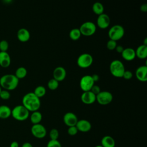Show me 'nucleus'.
Instances as JSON below:
<instances>
[{"label": "nucleus", "mask_w": 147, "mask_h": 147, "mask_svg": "<svg viewBox=\"0 0 147 147\" xmlns=\"http://www.w3.org/2000/svg\"><path fill=\"white\" fill-rule=\"evenodd\" d=\"M81 101L86 105H91L96 101V95L91 91H84L80 96Z\"/></svg>", "instance_id": "14"}, {"label": "nucleus", "mask_w": 147, "mask_h": 147, "mask_svg": "<svg viewBox=\"0 0 147 147\" xmlns=\"http://www.w3.org/2000/svg\"><path fill=\"white\" fill-rule=\"evenodd\" d=\"M27 73H28L27 70L25 67H20L16 69L14 75L18 79H23V78L26 77V76L27 75Z\"/></svg>", "instance_id": "26"}, {"label": "nucleus", "mask_w": 147, "mask_h": 147, "mask_svg": "<svg viewBox=\"0 0 147 147\" xmlns=\"http://www.w3.org/2000/svg\"><path fill=\"white\" fill-rule=\"evenodd\" d=\"M143 44L147 46V38H145L144 39V41H143Z\"/></svg>", "instance_id": "43"}, {"label": "nucleus", "mask_w": 147, "mask_h": 147, "mask_svg": "<svg viewBox=\"0 0 147 147\" xmlns=\"http://www.w3.org/2000/svg\"><path fill=\"white\" fill-rule=\"evenodd\" d=\"M136 56L140 59H145L147 57V46L142 44L135 50Z\"/></svg>", "instance_id": "20"}, {"label": "nucleus", "mask_w": 147, "mask_h": 147, "mask_svg": "<svg viewBox=\"0 0 147 147\" xmlns=\"http://www.w3.org/2000/svg\"><path fill=\"white\" fill-rule=\"evenodd\" d=\"M113 99L112 94L107 91H101L96 95V101L100 105H107L110 103Z\"/></svg>", "instance_id": "8"}, {"label": "nucleus", "mask_w": 147, "mask_h": 147, "mask_svg": "<svg viewBox=\"0 0 147 147\" xmlns=\"http://www.w3.org/2000/svg\"><path fill=\"white\" fill-rule=\"evenodd\" d=\"M19 83V79L13 74H6L0 78V86L7 91L16 89Z\"/></svg>", "instance_id": "2"}, {"label": "nucleus", "mask_w": 147, "mask_h": 147, "mask_svg": "<svg viewBox=\"0 0 147 147\" xmlns=\"http://www.w3.org/2000/svg\"><path fill=\"white\" fill-rule=\"evenodd\" d=\"M40 99L43 97L46 94V88L42 86H38L36 87L33 92Z\"/></svg>", "instance_id": "27"}, {"label": "nucleus", "mask_w": 147, "mask_h": 147, "mask_svg": "<svg viewBox=\"0 0 147 147\" xmlns=\"http://www.w3.org/2000/svg\"><path fill=\"white\" fill-rule=\"evenodd\" d=\"M95 84L91 75H86L82 76L80 80L79 86L81 90L84 91H90L92 87Z\"/></svg>", "instance_id": "9"}, {"label": "nucleus", "mask_w": 147, "mask_h": 147, "mask_svg": "<svg viewBox=\"0 0 147 147\" xmlns=\"http://www.w3.org/2000/svg\"><path fill=\"white\" fill-rule=\"evenodd\" d=\"M91 77L94 80V82H98L99 79V76L97 74H93L91 75Z\"/></svg>", "instance_id": "39"}, {"label": "nucleus", "mask_w": 147, "mask_h": 147, "mask_svg": "<svg viewBox=\"0 0 147 147\" xmlns=\"http://www.w3.org/2000/svg\"><path fill=\"white\" fill-rule=\"evenodd\" d=\"M11 115L17 121H24L29 117V111L22 105H17L11 110Z\"/></svg>", "instance_id": "3"}, {"label": "nucleus", "mask_w": 147, "mask_h": 147, "mask_svg": "<svg viewBox=\"0 0 147 147\" xmlns=\"http://www.w3.org/2000/svg\"><path fill=\"white\" fill-rule=\"evenodd\" d=\"M110 24V18L105 13H102L98 16L96 20L97 26L102 29L107 28Z\"/></svg>", "instance_id": "11"}, {"label": "nucleus", "mask_w": 147, "mask_h": 147, "mask_svg": "<svg viewBox=\"0 0 147 147\" xmlns=\"http://www.w3.org/2000/svg\"><path fill=\"white\" fill-rule=\"evenodd\" d=\"M11 110L6 105L0 106V118L7 119L11 116Z\"/></svg>", "instance_id": "22"}, {"label": "nucleus", "mask_w": 147, "mask_h": 147, "mask_svg": "<svg viewBox=\"0 0 147 147\" xmlns=\"http://www.w3.org/2000/svg\"><path fill=\"white\" fill-rule=\"evenodd\" d=\"M32 134L36 138L38 139L43 138L47 135L46 128L41 123L33 125L31 129Z\"/></svg>", "instance_id": "10"}, {"label": "nucleus", "mask_w": 147, "mask_h": 147, "mask_svg": "<svg viewBox=\"0 0 147 147\" xmlns=\"http://www.w3.org/2000/svg\"><path fill=\"white\" fill-rule=\"evenodd\" d=\"M90 91H91L93 94H94L95 95H96L97 94H98L101 91L99 86H98V85H95V84H94V86L92 87V88H91V89L90 90Z\"/></svg>", "instance_id": "36"}, {"label": "nucleus", "mask_w": 147, "mask_h": 147, "mask_svg": "<svg viewBox=\"0 0 147 147\" xmlns=\"http://www.w3.org/2000/svg\"><path fill=\"white\" fill-rule=\"evenodd\" d=\"M79 29L82 35L89 37L95 34L96 30V26L91 21H86L83 23Z\"/></svg>", "instance_id": "6"}, {"label": "nucleus", "mask_w": 147, "mask_h": 147, "mask_svg": "<svg viewBox=\"0 0 147 147\" xmlns=\"http://www.w3.org/2000/svg\"><path fill=\"white\" fill-rule=\"evenodd\" d=\"M75 126L77 127L78 131L83 133L89 131L92 127L91 123L86 119L78 120Z\"/></svg>", "instance_id": "16"}, {"label": "nucleus", "mask_w": 147, "mask_h": 147, "mask_svg": "<svg viewBox=\"0 0 147 147\" xmlns=\"http://www.w3.org/2000/svg\"><path fill=\"white\" fill-rule=\"evenodd\" d=\"M2 90V88H1V87L0 86V92H1V91Z\"/></svg>", "instance_id": "45"}, {"label": "nucleus", "mask_w": 147, "mask_h": 147, "mask_svg": "<svg viewBox=\"0 0 147 147\" xmlns=\"http://www.w3.org/2000/svg\"><path fill=\"white\" fill-rule=\"evenodd\" d=\"M10 147H19V144H18V142L14 141H13V142L10 144Z\"/></svg>", "instance_id": "40"}, {"label": "nucleus", "mask_w": 147, "mask_h": 147, "mask_svg": "<svg viewBox=\"0 0 147 147\" xmlns=\"http://www.w3.org/2000/svg\"><path fill=\"white\" fill-rule=\"evenodd\" d=\"M11 64V58L7 52H0V66L7 68Z\"/></svg>", "instance_id": "19"}, {"label": "nucleus", "mask_w": 147, "mask_h": 147, "mask_svg": "<svg viewBox=\"0 0 147 147\" xmlns=\"http://www.w3.org/2000/svg\"><path fill=\"white\" fill-rule=\"evenodd\" d=\"M17 37L20 41L22 42H25L29 40L30 34L27 29L21 28L18 30L17 33Z\"/></svg>", "instance_id": "17"}, {"label": "nucleus", "mask_w": 147, "mask_h": 147, "mask_svg": "<svg viewBox=\"0 0 147 147\" xmlns=\"http://www.w3.org/2000/svg\"><path fill=\"white\" fill-rule=\"evenodd\" d=\"M82 36L80 31L79 28H73L69 33V38L73 41L78 40Z\"/></svg>", "instance_id": "25"}, {"label": "nucleus", "mask_w": 147, "mask_h": 147, "mask_svg": "<svg viewBox=\"0 0 147 147\" xmlns=\"http://www.w3.org/2000/svg\"><path fill=\"white\" fill-rule=\"evenodd\" d=\"M9 48V43L6 40H3L0 41V52H7Z\"/></svg>", "instance_id": "32"}, {"label": "nucleus", "mask_w": 147, "mask_h": 147, "mask_svg": "<svg viewBox=\"0 0 147 147\" xmlns=\"http://www.w3.org/2000/svg\"><path fill=\"white\" fill-rule=\"evenodd\" d=\"M78 131H78L77 127H76V126H69V127H68V129H67V133L71 136H75L76 134H77Z\"/></svg>", "instance_id": "34"}, {"label": "nucleus", "mask_w": 147, "mask_h": 147, "mask_svg": "<svg viewBox=\"0 0 147 147\" xmlns=\"http://www.w3.org/2000/svg\"><path fill=\"white\" fill-rule=\"evenodd\" d=\"M47 147H61V145L58 140H50L47 143Z\"/></svg>", "instance_id": "30"}, {"label": "nucleus", "mask_w": 147, "mask_h": 147, "mask_svg": "<svg viewBox=\"0 0 147 147\" xmlns=\"http://www.w3.org/2000/svg\"><path fill=\"white\" fill-rule=\"evenodd\" d=\"M42 118V114L38 110L33 111L30 115V122L33 123V125L40 123V122L41 121Z\"/></svg>", "instance_id": "23"}, {"label": "nucleus", "mask_w": 147, "mask_h": 147, "mask_svg": "<svg viewBox=\"0 0 147 147\" xmlns=\"http://www.w3.org/2000/svg\"><path fill=\"white\" fill-rule=\"evenodd\" d=\"M121 54L122 57L126 61H132L136 57L135 50L131 48H124L123 51Z\"/></svg>", "instance_id": "18"}, {"label": "nucleus", "mask_w": 147, "mask_h": 147, "mask_svg": "<svg viewBox=\"0 0 147 147\" xmlns=\"http://www.w3.org/2000/svg\"><path fill=\"white\" fill-rule=\"evenodd\" d=\"M22 147H33V145L30 142H26L22 144Z\"/></svg>", "instance_id": "41"}, {"label": "nucleus", "mask_w": 147, "mask_h": 147, "mask_svg": "<svg viewBox=\"0 0 147 147\" xmlns=\"http://www.w3.org/2000/svg\"><path fill=\"white\" fill-rule=\"evenodd\" d=\"M132 77H133V73L131 71L129 70H125L122 76V78L126 80H130L132 78Z\"/></svg>", "instance_id": "35"}, {"label": "nucleus", "mask_w": 147, "mask_h": 147, "mask_svg": "<svg viewBox=\"0 0 147 147\" xmlns=\"http://www.w3.org/2000/svg\"><path fill=\"white\" fill-rule=\"evenodd\" d=\"M2 1L5 3H10L13 1V0H2Z\"/></svg>", "instance_id": "42"}, {"label": "nucleus", "mask_w": 147, "mask_h": 147, "mask_svg": "<svg viewBox=\"0 0 147 147\" xmlns=\"http://www.w3.org/2000/svg\"><path fill=\"white\" fill-rule=\"evenodd\" d=\"M136 78L140 82H145L147 81V65H143L139 66L135 72Z\"/></svg>", "instance_id": "13"}, {"label": "nucleus", "mask_w": 147, "mask_h": 147, "mask_svg": "<svg viewBox=\"0 0 147 147\" xmlns=\"http://www.w3.org/2000/svg\"><path fill=\"white\" fill-rule=\"evenodd\" d=\"M0 98L3 100H7L10 98V94L9 91L6 90H2L0 92Z\"/></svg>", "instance_id": "33"}, {"label": "nucleus", "mask_w": 147, "mask_h": 147, "mask_svg": "<svg viewBox=\"0 0 147 147\" xmlns=\"http://www.w3.org/2000/svg\"><path fill=\"white\" fill-rule=\"evenodd\" d=\"M95 147H103L101 145H96V146H95Z\"/></svg>", "instance_id": "44"}, {"label": "nucleus", "mask_w": 147, "mask_h": 147, "mask_svg": "<svg viewBox=\"0 0 147 147\" xmlns=\"http://www.w3.org/2000/svg\"><path fill=\"white\" fill-rule=\"evenodd\" d=\"M78 121L77 116L72 112L66 113L63 116V122L68 127L75 126Z\"/></svg>", "instance_id": "12"}, {"label": "nucleus", "mask_w": 147, "mask_h": 147, "mask_svg": "<svg viewBox=\"0 0 147 147\" xmlns=\"http://www.w3.org/2000/svg\"><path fill=\"white\" fill-rule=\"evenodd\" d=\"M103 147H115V141L110 136H105L101 140V144Z\"/></svg>", "instance_id": "21"}, {"label": "nucleus", "mask_w": 147, "mask_h": 147, "mask_svg": "<svg viewBox=\"0 0 147 147\" xmlns=\"http://www.w3.org/2000/svg\"><path fill=\"white\" fill-rule=\"evenodd\" d=\"M66 70L61 66L56 67L53 71V78L57 80L59 82L64 80L66 77Z\"/></svg>", "instance_id": "15"}, {"label": "nucleus", "mask_w": 147, "mask_h": 147, "mask_svg": "<svg viewBox=\"0 0 147 147\" xmlns=\"http://www.w3.org/2000/svg\"><path fill=\"white\" fill-rule=\"evenodd\" d=\"M115 49L117 51V52H118L119 53H121L122 52V51H123L124 48L122 45H117Z\"/></svg>", "instance_id": "37"}, {"label": "nucleus", "mask_w": 147, "mask_h": 147, "mask_svg": "<svg viewBox=\"0 0 147 147\" xmlns=\"http://www.w3.org/2000/svg\"><path fill=\"white\" fill-rule=\"evenodd\" d=\"M92 10L93 12L99 16L104 12V6L102 3H101L99 2H95L92 6Z\"/></svg>", "instance_id": "24"}, {"label": "nucleus", "mask_w": 147, "mask_h": 147, "mask_svg": "<svg viewBox=\"0 0 147 147\" xmlns=\"http://www.w3.org/2000/svg\"><path fill=\"white\" fill-rule=\"evenodd\" d=\"M93 63V57L88 53H83L79 56L77 59V64L81 68H87Z\"/></svg>", "instance_id": "7"}, {"label": "nucleus", "mask_w": 147, "mask_h": 147, "mask_svg": "<svg viewBox=\"0 0 147 147\" xmlns=\"http://www.w3.org/2000/svg\"><path fill=\"white\" fill-rule=\"evenodd\" d=\"M59 84V82L57 80H56V79L52 78V79H51L48 81L47 86L49 90L53 91V90H56L58 88Z\"/></svg>", "instance_id": "28"}, {"label": "nucleus", "mask_w": 147, "mask_h": 147, "mask_svg": "<svg viewBox=\"0 0 147 147\" xmlns=\"http://www.w3.org/2000/svg\"><path fill=\"white\" fill-rule=\"evenodd\" d=\"M22 103L29 112L38 110L41 106L40 99L32 92H28L23 96Z\"/></svg>", "instance_id": "1"}, {"label": "nucleus", "mask_w": 147, "mask_h": 147, "mask_svg": "<svg viewBox=\"0 0 147 147\" xmlns=\"http://www.w3.org/2000/svg\"><path fill=\"white\" fill-rule=\"evenodd\" d=\"M49 136L51 140H58L59 137V133L57 129H52L49 133Z\"/></svg>", "instance_id": "29"}, {"label": "nucleus", "mask_w": 147, "mask_h": 147, "mask_svg": "<svg viewBox=\"0 0 147 147\" xmlns=\"http://www.w3.org/2000/svg\"><path fill=\"white\" fill-rule=\"evenodd\" d=\"M124 34V28L121 25H114L112 26L108 31V36L109 38L115 41L121 39Z\"/></svg>", "instance_id": "5"}, {"label": "nucleus", "mask_w": 147, "mask_h": 147, "mask_svg": "<svg viewBox=\"0 0 147 147\" xmlns=\"http://www.w3.org/2000/svg\"><path fill=\"white\" fill-rule=\"evenodd\" d=\"M140 10L142 12L146 13L147 11V5L146 3L141 5V6H140Z\"/></svg>", "instance_id": "38"}, {"label": "nucleus", "mask_w": 147, "mask_h": 147, "mask_svg": "<svg viewBox=\"0 0 147 147\" xmlns=\"http://www.w3.org/2000/svg\"><path fill=\"white\" fill-rule=\"evenodd\" d=\"M109 69L111 74L115 78H122L125 71V65L123 63L119 60H113L110 64Z\"/></svg>", "instance_id": "4"}, {"label": "nucleus", "mask_w": 147, "mask_h": 147, "mask_svg": "<svg viewBox=\"0 0 147 147\" xmlns=\"http://www.w3.org/2000/svg\"><path fill=\"white\" fill-rule=\"evenodd\" d=\"M117 45V41H114V40H111L110 39L107 44H106V47H107V48L110 50V51H113V50H115L116 47Z\"/></svg>", "instance_id": "31"}]
</instances>
